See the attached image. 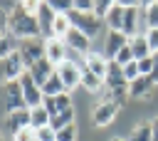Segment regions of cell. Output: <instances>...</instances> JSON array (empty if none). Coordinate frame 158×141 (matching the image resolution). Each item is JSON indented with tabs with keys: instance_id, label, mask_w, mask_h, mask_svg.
<instances>
[{
	"instance_id": "cell-1",
	"label": "cell",
	"mask_w": 158,
	"mask_h": 141,
	"mask_svg": "<svg viewBox=\"0 0 158 141\" xmlns=\"http://www.w3.org/2000/svg\"><path fill=\"white\" fill-rule=\"evenodd\" d=\"M5 32L17 37L20 42L22 40H42V30H40V22H37V15L30 12L25 7V2H15L12 5V10L7 12V20H5Z\"/></svg>"
},
{
	"instance_id": "cell-2",
	"label": "cell",
	"mask_w": 158,
	"mask_h": 141,
	"mask_svg": "<svg viewBox=\"0 0 158 141\" xmlns=\"http://www.w3.org/2000/svg\"><path fill=\"white\" fill-rule=\"evenodd\" d=\"M67 17H69V22H72V27H77V30H81V32H86L89 37H96L99 32H101V27H104V20H99L94 12H79V10H69L67 12Z\"/></svg>"
},
{
	"instance_id": "cell-3",
	"label": "cell",
	"mask_w": 158,
	"mask_h": 141,
	"mask_svg": "<svg viewBox=\"0 0 158 141\" xmlns=\"http://www.w3.org/2000/svg\"><path fill=\"white\" fill-rule=\"evenodd\" d=\"M81 62H84V57L79 62L64 59L62 64H57V74H59V79L64 84V92H72V89L81 87Z\"/></svg>"
},
{
	"instance_id": "cell-4",
	"label": "cell",
	"mask_w": 158,
	"mask_h": 141,
	"mask_svg": "<svg viewBox=\"0 0 158 141\" xmlns=\"http://www.w3.org/2000/svg\"><path fill=\"white\" fill-rule=\"evenodd\" d=\"M20 87H22V96H25V106L27 109H35V106H42L44 96H42V87L30 77V72H25L20 79Z\"/></svg>"
},
{
	"instance_id": "cell-5",
	"label": "cell",
	"mask_w": 158,
	"mask_h": 141,
	"mask_svg": "<svg viewBox=\"0 0 158 141\" xmlns=\"http://www.w3.org/2000/svg\"><path fill=\"white\" fill-rule=\"evenodd\" d=\"M2 104H5V111L12 114V111H20V109H27L25 106V96H22V87L20 82H5L2 84Z\"/></svg>"
},
{
	"instance_id": "cell-6",
	"label": "cell",
	"mask_w": 158,
	"mask_h": 141,
	"mask_svg": "<svg viewBox=\"0 0 158 141\" xmlns=\"http://www.w3.org/2000/svg\"><path fill=\"white\" fill-rule=\"evenodd\" d=\"M64 45H67L69 52H77V54H81V57H86V54L91 52V37H89L86 32L77 30V27H72V30L67 32Z\"/></svg>"
},
{
	"instance_id": "cell-7",
	"label": "cell",
	"mask_w": 158,
	"mask_h": 141,
	"mask_svg": "<svg viewBox=\"0 0 158 141\" xmlns=\"http://www.w3.org/2000/svg\"><path fill=\"white\" fill-rule=\"evenodd\" d=\"M20 57H22L25 67L30 69L35 62H40L44 57V40H22L20 42Z\"/></svg>"
},
{
	"instance_id": "cell-8",
	"label": "cell",
	"mask_w": 158,
	"mask_h": 141,
	"mask_svg": "<svg viewBox=\"0 0 158 141\" xmlns=\"http://www.w3.org/2000/svg\"><path fill=\"white\" fill-rule=\"evenodd\" d=\"M118 109H121V106H116L114 101H104V99H99V104L91 109V124H94V126H109V124L116 119Z\"/></svg>"
},
{
	"instance_id": "cell-9",
	"label": "cell",
	"mask_w": 158,
	"mask_h": 141,
	"mask_svg": "<svg viewBox=\"0 0 158 141\" xmlns=\"http://www.w3.org/2000/svg\"><path fill=\"white\" fill-rule=\"evenodd\" d=\"M138 10H141V5H136V2H128L126 5V12H123V27H121V32L131 40V37H136V35H143L141 30H138V25H141V15H138Z\"/></svg>"
},
{
	"instance_id": "cell-10",
	"label": "cell",
	"mask_w": 158,
	"mask_h": 141,
	"mask_svg": "<svg viewBox=\"0 0 158 141\" xmlns=\"http://www.w3.org/2000/svg\"><path fill=\"white\" fill-rule=\"evenodd\" d=\"M126 45H128V37H126L121 30H109V32H106V42H104V57L111 62Z\"/></svg>"
},
{
	"instance_id": "cell-11",
	"label": "cell",
	"mask_w": 158,
	"mask_h": 141,
	"mask_svg": "<svg viewBox=\"0 0 158 141\" xmlns=\"http://www.w3.org/2000/svg\"><path fill=\"white\" fill-rule=\"evenodd\" d=\"M67 45H64V40H57V37H47L44 40V57L57 67V64H62L64 59H69L67 57Z\"/></svg>"
},
{
	"instance_id": "cell-12",
	"label": "cell",
	"mask_w": 158,
	"mask_h": 141,
	"mask_svg": "<svg viewBox=\"0 0 158 141\" xmlns=\"http://www.w3.org/2000/svg\"><path fill=\"white\" fill-rule=\"evenodd\" d=\"M25 72H27V67H25V62H22L20 52L10 54V57L2 62V77H5V82H17Z\"/></svg>"
},
{
	"instance_id": "cell-13",
	"label": "cell",
	"mask_w": 158,
	"mask_h": 141,
	"mask_svg": "<svg viewBox=\"0 0 158 141\" xmlns=\"http://www.w3.org/2000/svg\"><path fill=\"white\" fill-rule=\"evenodd\" d=\"M54 17H57V12L52 10V5H49V2H40V7H37V22H40V30H42V37H44V40L52 37Z\"/></svg>"
},
{
	"instance_id": "cell-14",
	"label": "cell",
	"mask_w": 158,
	"mask_h": 141,
	"mask_svg": "<svg viewBox=\"0 0 158 141\" xmlns=\"http://www.w3.org/2000/svg\"><path fill=\"white\" fill-rule=\"evenodd\" d=\"M27 72H30V77H32V79H35V82L42 87V84H44V82H47V79H49L54 72H57V67H54V64H52L47 57H42V59H40V62H35V64H32Z\"/></svg>"
},
{
	"instance_id": "cell-15",
	"label": "cell",
	"mask_w": 158,
	"mask_h": 141,
	"mask_svg": "<svg viewBox=\"0 0 158 141\" xmlns=\"http://www.w3.org/2000/svg\"><path fill=\"white\" fill-rule=\"evenodd\" d=\"M84 67L91 72V74H96L99 79H106V69H109V59L104 57V54H99V52H89L86 57H84Z\"/></svg>"
},
{
	"instance_id": "cell-16",
	"label": "cell",
	"mask_w": 158,
	"mask_h": 141,
	"mask_svg": "<svg viewBox=\"0 0 158 141\" xmlns=\"http://www.w3.org/2000/svg\"><path fill=\"white\" fill-rule=\"evenodd\" d=\"M5 126H7V134H10V136H15L17 131L27 129V126H30V109H20V111H12V114H7V119H5Z\"/></svg>"
},
{
	"instance_id": "cell-17",
	"label": "cell",
	"mask_w": 158,
	"mask_h": 141,
	"mask_svg": "<svg viewBox=\"0 0 158 141\" xmlns=\"http://www.w3.org/2000/svg\"><path fill=\"white\" fill-rule=\"evenodd\" d=\"M153 82L151 77H138L128 84V96L131 99H151V92H153Z\"/></svg>"
},
{
	"instance_id": "cell-18",
	"label": "cell",
	"mask_w": 158,
	"mask_h": 141,
	"mask_svg": "<svg viewBox=\"0 0 158 141\" xmlns=\"http://www.w3.org/2000/svg\"><path fill=\"white\" fill-rule=\"evenodd\" d=\"M104 84H106V89H114V87H123V84H128L126 77H123V67L116 64L114 59L109 62V69H106V79H104Z\"/></svg>"
},
{
	"instance_id": "cell-19",
	"label": "cell",
	"mask_w": 158,
	"mask_h": 141,
	"mask_svg": "<svg viewBox=\"0 0 158 141\" xmlns=\"http://www.w3.org/2000/svg\"><path fill=\"white\" fill-rule=\"evenodd\" d=\"M123 12H126V5L123 2H111V10H109L104 25L109 30H121L123 27Z\"/></svg>"
},
{
	"instance_id": "cell-20",
	"label": "cell",
	"mask_w": 158,
	"mask_h": 141,
	"mask_svg": "<svg viewBox=\"0 0 158 141\" xmlns=\"http://www.w3.org/2000/svg\"><path fill=\"white\" fill-rule=\"evenodd\" d=\"M128 47H131V52H133L136 62H138V59H146V57H153V54H151V47H148L146 35H136V37H131V40H128Z\"/></svg>"
},
{
	"instance_id": "cell-21",
	"label": "cell",
	"mask_w": 158,
	"mask_h": 141,
	"mask_svg": "<svg viewBox=\"0 0 158 141\" xmlns=\"http://www.w3.org/2000/svg\"><path fill=\"white\" fill-rule=\"evenodd\" d=\"M15 52H20V40L17 37H12L10 32H2L0 35V59L5 62L10 54H15Z\"/></svg>"
},
{
	"instance_id": "cell-22",
	"label": "cell",
	"mask_w": 158,
	"mask_h": 141,
	"mask_svg": "<svg viewBox=\"0 0 158 141\" xmlns=\"http://www.w3.org/2000/svg\"><path fill=\"white\" fill-rule=\"evenodd\" d=\"M146 30H158V2H141Z\"/></svg>"
},
{
	"instance_id": "cell-23",
	"label": "cell",
	"mask_w": 158,
	"mask_h": 141,
	"mask_svg": "<svg viewBox=\"0 0 158 141\" xmlns=\"http://www.w3.org/2000/svg\"><path fill=\"white\" fill-rule=\"evenodd\" d=\"M49 114H47V109L44 106H35V109H30V126L37 131V129H44V126H49Z\"/></svg>"
},
{
	"instance_id": "cell-24",
	"label": "cell",
	"mask_w": 158,
	"mask_h": 141,
	"mask_svg": "<svg viewBox=\"0 0 158 141\" xmlns=\"http://www.w3.org/2000/svg\"><path fill=\"white\" fill-rule=\"evenodd\" d=\"M64 92V84H62V79H59V74L54 72L44 84H42V96H59Z\"/></svg>"
},
{
	"instance_id": "cell-25",
	"label": "cell",
	"mask_w": 158,
	"mask_h": 141,
	"mask_svg": "<svg viewBox=\"0 0 158 141\" xmlns=\"http://www.w3.org/2000/svg\"><path fill=\"white\" fill-rule=\"evenodd\" d=\"M126 139H128V141H153V129H151V121H148V124H136Z\"/></svg>"
},
{
	"instance_id": "cell-26",
	"label": "cell",
	"mask_w": 158,
	"mask_h": 141,
	"mask_svg": "<svg viewBox=\"0 0 158 141\" xmlns=\"http://www.w3.org/2000/svg\"><path fill=\"white\" fill-rule=\"evenodd\" d=\"M69 30H72V22H69V17H67V15H57V17H54V25H52V37H57V40H64Z\"/></svg>"
},
{
	"instance_id": "cell-27",
	"label": "cell",
	"mask_w": 158,
	"mask_h": 141,
	"mask_svg": "<svg viewBox=\"0 0 158 141\" xmlns=\"http://www.w3.org/2000/svg\"><path fill=\"white\" fill-rule=\"evenodd\" d=\"M69 124H74V106H72V109L59 111V114L49 121V126H52L54 131H59V129H64V126H69Z\"/></svg>"
},
{
	"instance_id": "cell-28",
	"label": "cell",
	"mask_w": 158,
	"mask_h": 141,
	"mask_svg": "<svg viewBox=\"0 0 158 141\" xmlns=\"http://www.w3.org/2000/svg\"><path fill=\"white\" fill-rule=\"evenodd\" d=\"M54 109H57V114L64 111V109H72V96H69V92H62L59 96H54Z\"/></svg>"
},
{
	"instance_id": "cell-29",
	"label": "cell",
	"mask_w": 158,
	"mask_h": 141,
	"mask_svg": "<svg viewBox=\"0 0 158 141\" xmlns=\"http://www.w3.org/2000/svg\"><path fill=\"white\" fill-rule=\"evenodd\" d=\"M77 139V124H69L57 131V141H74Z\"/></svg>"
},
{
	"instance_id": "cell-30",
	"label": "cell",
	"mask_w": 158,
	"mask_h": 141,
	"mask_svg": "<svg viewBox=\"0 0 158 141\" xmlns=\"http://www.w3.org/2000/svg\"><path fill=\"white\" fill-rule=\"evenodd\" d=\"M133 59H136V57H133V52H131V47H128V45H126V47L114 57V62H116V64H121V67H126V64H128V62H133Z\"/></svg>"
},
{
	"instance_id": "cell-31",
	"label": "cell",
	"mask_w": 158,
	"mask_h": 141,
	"mask_svg": "<svg viewBox=\"0 0 158 141\" xmlns=\"http://www.w3.org/2000/svg\"><path fill=\"white\" fill-rule=\"evenodd\" d=\"M123 77H126V82H128V84H131L133 79H138V77H141V72H138V62H136V59H133V62H128V64L123 67Z\"/></svg>"
},
{
	"instance_id": "cell-32",
	"label": "cell",
	"mask_w": 158,
	"mask_h": 141,
	"mask_svg": "<svg viewBox=\"0 0 158 141\" xmlns=\"http://www.w3.org/2000/svg\"><path fill=\"white\" fill-rule=\"evenodd\" d=\"M109 10H111V2H109V0H101V2L96 0V2H94V15H96L99 20H106Z\"/></svg>"
},
{
	"instance_id": "cell-33",
	"label": "cell",
	"mask_w": 158,
	"mask_h": 141,
	"mask_svg": "<svg viewBox=\"0 0 158 141\" xmlns=\"http://www.w3.org/2000/svg\"><path fill=\"white\" fill-rule=\"evenodd\" d=\"M12 141H37V131H35L32 126H27V129L17 131V134L12 136Z\"/></svg>"
},
{
	"instance_id": "cell-34",
	"label": "cell",
	"mask_w": 158,
	"mask_h": 141,
	"mask_svg": "<svg viewBox=\"0 0 158 141\" xmlns=\"http://www.w3.org/2000/svg\"><path fill=\"white\" fill-rule=\"evenodd\" d=\"M37 141H57V131H54L52 126L37 129Z\"/></svg>"
},
{
	"instance_id": "cell-35",
	"label": "cell",
	"mask_w": 158,
	"mask_h": 141,
	"mask_svg": "<svg viewBox=\"0 0 158 141\" xmlns=\"http://www.w3.org/2000/svg\"><path fill=\"white\" fill-rule=\"evenodd\" d=\"M143 35H146V40H148L151 54H158V30H146Z\"/></svg>"
},
{
	"instance_id": "cell-36",
	"label": "cell",
	"mask_w": 158,
	"mask_h": 141,
	"mask_svg": "<svg viewBox=\"0 0 158 141\" xmlns=\"http://www.w3.org/2000/svg\"><path fill=\"white\" fill-rule=\"evenodd\" d=\"M138 72H141V77H151V72H153V57L138 59Z\"/></svg>"
},
{
	"instance_id": "cell-37",
	"label": "cell",
	"mask_w": 158,
	"mask_h": 141,
	"mask_svg": "<svg viewBox=\"0 0 158 141\" xmlns=\"http://www.w3.org/2000/svg\"><path fill=\"white\" fill-rule=\"evenodd\" d=\"M151 82L158 84V54H153V72H151Z\"/></svg>"
},
{
	"instance_id": "cell-38",
	"label": "cell",
	"mask_w": 158,
	"mask_h": 141,
	"mask_svg": "<svg viewBox=\"0 0 158 141\" xmlns=\"http://www.w3.org/2000/svg\"><path fill=\"white\" fill-rule=\"evenodd\" d=\"M151 129H153V141H158V116L151 121Z\"/></svg>"
},
{
	"instance_id": "cell-39",
	"label": "cell",
	"mask_w": 158,
	"mask_h": 141,
	"mask_svg": "<svg viewBox=\"0 0 158 141\" xmlns=\"http://www.w3.org/2000/svg\"><path fill=\"white\" fill-rule=\"evenodd\" d=\"M111 141H128V139H121V136H114Z\"/></svg>"
},
{
	"instance_id": "cell-40",
	"label": "cell",
	"mask_w": 158,
	"mask_h": 141,
	"mask_svg": "<svg viewBox=\"0 0 158 141\" xmlns=\"http://www.w3.org/2000/svg\"><path fill=\"white\" fill-rule=\"evenodd\" d=\"M0 141H2V134H0Z\"/></svg>"
}]
</instances>
